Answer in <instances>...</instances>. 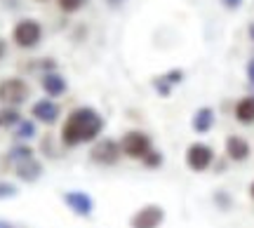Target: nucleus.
Returning a JSON list of instances; mask_svg holds the SVG:
<instances>
[{
    "label": "nucleus",
    "mask_w": 254,
    "mask_h": 228,
    "mask_svg": "<svg viewBox=\"0 0 254 228\" xmlns=\"http://www.w3.org/2000/svg\"><path fill=\"white\" fill-rule=\"evenodd\" d=\"M214 122H217L214 109H212V106H200V109L193 113V118H190V127H193L195 134H207L209 129L214 127Z\"/></svg>",
    "instance_id": "nucleus-12"
},
{
    "label": "nucleus",
    "mask_w": 254,
    "mask_h": 228,
    "mask_svg": "<svg viewBox=\"0 0 254 228\" xmlns=\"http://www.w3.org/2000/svg\"><path fill=\"white\" fill-rule=\"evenodd\" d=\"M214 202H217L221 210H228V207H231V198H228L226 193H217V195H214Z\"/></svg>",
    "instance_id": "nucleus-23"
},
{
    "label": "nucleus",
    "mask_w": 254,
    "mask_h": 228,
    "mask_svg": "<svg viewBox=\"0 0 254 228\" xmlns=\"http://www.w3.org/2000/svg\"><path fill=\"white\" fill-rule=\"evenodd\" d=\"M221 2H224V7H228V9H238L243 5V0H221Z\"/></svg>",
    "instance_id": "nucleus-25"
},
{
    "label": "nucleus",
    "mask_w": 254,
    "mask_h": 228,
    "mask_svg": "<svg viewBox=\"0 0 254 228\" xmlns=\"http://www.w3.org/2000/svg\"><path fill=\"white\" fill-rule=\"evenodd\" d=\"M19 188L9 181H0V200H9V198H17Z\"/></svg>",
    "instance_id": "nucleus-21"
},
{
    "label": "nucleus",
    "mask_w": 254,
    "mask_h": 228,
    "mask_svg": "<svg viewBox=\"0 0 254 228\" xmlns=\"http://www.w3.org/2000/svg\"><path fill=\"white\" fill-rule=\"evenodd\" d=\"M153 90L158 92V97H163V99H167V97H170V94H172V85H170V82L165 80L163 75H155L153 78Z\"/></svg>",
    "instance_id": "nucleus-19"
},
{
    "label": "nucleus",
    "mask_w": 254,
    "mask_h": 228,
    "mask_svg": "<svg viewBox=\"0 0 254 228\" xmlns=\"http://www.w3.org/2000/svg\"><path fill=\"white\" fill-rule=\"evenodd\" d=\"M106 2H109V5H113V7H116V5H120V2H125V0H106Z\"/></svg>",
    "instance_id": "nucleus-29"
},
{
    "label": "nucleus",
    "mask_w": 254,
    "mask_h": 228,
    "mask_svg": "<svg viewBox=\"0 0 254 228\" xmlns=\"http://www.w3.org/2000/svg\"><path fill=\"white\" fill-rule=\"evenodd\" d=\"M165 221V210L160 205H144L129 219V228H160Z\"/></svg>",
    "instance_id": "nucleus-7"
},
{
    "label": "nucleus",
    "mask_w": 254,
    "mask_h": 228,
    "mask_svg": "<svg viewBox=\"0 0 254 228\" xmlns=\"http://www.w3.org/2000/svg\"><path fill=\"white\" fill-rule=\"evenodd\" d=\"M141 163H144L146 170H158V167L163 165V153H160L158 148H151V151L144 155V160H141Z\"/></svg>",
    "instance_id": "nucleus-18"
},
{
    "label": "nucleus",
    "mask_w": 254,
    "mask_h": 228,
    "mask_svg": "<svg viewBox=\"0 0 254 228\" xmlns=\"http://www.w3.org/2000/svg\"><path fill=\"white\" fill-rule=\"evenodd\" d=\"M247 80L254 87V59H250V64H247Z\"/></svg>",
    "instance_id": "nucleus-24"
},
{
    "label": "nucleus",
    "mask_w": 254,
    "mask_h": 228,
    "mask_svg": "<svg viewBox=\"0 0 254 228\" xmlns=\"http://www.w3.org/2000/svg\"><path fill=\"white\" fill-rule=\"evenodd\" d=\"M233 115H236V120L240 125H254V94L238 99L236 109H233Z\"/></svg>",
    "instance_id": "nucleus-14"
},
{
    "label": "nucleus",
    "mask_w": 254,
    "mask_h": 228,
    "mask_svg": "<svg viewBox=\"0 0 254 228\" xmlns=\"http://www.w3.org/2000/svg\"><path fill=\"white\" fill-rule=\"evenodd\" d=\"M62 200L75 217H92V212H94V200L85 191H66Z\"/></svg>",
    "instance_id": "nucleus-8"
},
{
    "label": "nucleus",
    "mask_w": 254,
    "mask_h": 228,
    "mask_svg": "<svg viewBox=\"0 0 254 228\" xmlns=\"http://www.w3.org/2000/svg\"><path fill=\"white\" fill-rule=\"evenodd\" d=\"M247 33H250V40H254V21L250 24V28H247Z\"/></svg>",
    "instance_id": "nucleus-27"
},
{
    "label": "nucleus",
    "mask_w": 254,
    "mask_h": 228,
    "mask_svg": "<svg viewBox=\"0 0 254 228\" xmlns=\"http://www.w3.org/2000/svg\"><path fill=\"white\" fill-rule=\"evenodd\" d=\"M0 125H2V122H0Z\"/></svg>",
    "instance_id": "nucleus-31"
},
{
    "label": "nucleus",
    "mask_w": 254,
    "mask_h": 228,
    "mask_svg": "<svg viewBox=\"0 0 254 228\" xmlns=\"http://www.w3.org/2000/svg\"><path fill=\"white\" fill-rule=\"evenodd\" d=\"M40 87L45 92L50 99H57V97H64L66 94V78L57 71H47L40 78Z\"/></svg>",
    "instance_id": "nucleus-11"
},
{
    "label": "nucleus",
    "mask_w": 254,
    "mask_h": 228,
    "mask_svg": "<svg viewBox=\"0 0 254 228\" xmlns=\"http://www.w3.org/2000/svg\"><path fill=\"white\" fill-rule=\"evenodd\" d=\"M5 50H7V45H5V40H0V59L5 57Z\"/></svg>",
    "instance_id": "nucleus-26"
},
{
    "label": "nucleus",
    "mask_w": 254,
    "mask_h": 228,
    "mask_svg": "<svg viewBox=\"0 0 254 228\" xmlns=\"http://www.w3.org/2000/svg\"><path fill=\"white\" fill-rule=\"evenodd\" d=\"M0 228H14V226H12L9 221H2V219H0Z\"/></svg>",
    "instance_id": "nucleus-28"
},
{
    "label": "nucleus",
    "mask_w": 254,
    "mask_h": 228,
    "mask_svg": "<svg viewBox=\"0 0 254 228\" xmlns=\"http://www.w3.org/2000/svg\"><path fill=\"white\" fill-rule=\"evenodd\" d=\"M104 125L106 120L97 109L92 106H78L73 109L62 125V132H59V139H62L64 148H75L82 146V144H90V141H97L104 132Z\"/></svg>",
    "instance_id": "nucleus-1"
},
{
    "label": "nucleus",
    "mask_w": 254,
    "mask_h": 228,
    "mask_svg": "<svg viewBox=\"0 0 254 228\" xmlns=\"http://www.w3.org/2000/svg\"><path fill=\"white\" fill-rule=\"evenodd\" d=\"M14 174H17V179H21V181L33 183L43 176V163L33 155V158H28V160H24V163L14 165Z\"/></svg>",
    "instance_id": "nucleus-13"
},
{
    "label": "nucleus",
    "mask_w": 254,
    "mask_h": 228,
    "mask_svg": "<svg viewBox=\"0 0 254 228\" xmlns=\"http://www.w3.org/2000/svg\"><path fill=\"white\" fill-rule=\"evenodd\" d=\"M250 193H252V198H254V181H252V186H250Z\"/></svg>",
    "instance_id": "nucleus-30"
},
{
    "label": "nucleus",
    "mask_w": 254,
    "mask_h": 228,
    "mask_svg": "<svg viewBox=\"0 0 254 228\" xmlns=\"http://www.w3.org/2000/svg\"><path fill=\"white\" fill-rule=\"evenodd\" d=\"M28 158H33V148L26 146V144H17V146H12L7 151V160H12L14 165L24 163V160H28Z\"/></svg>",
    "instance_id": "nucleus-16"
},
{
    "label": "nucleus",
    "mask_w": 254,
    "mask_h": 228,
    "mask_svg": "<svg viewBox=\"0 0 254 228\" xmlns=\"http://www.w3.org/2000/svg\"><path fill=\"white\" fill-rule=\"evenodd\" d=\"M224 148H226V158L233 160V163H245L247 158H250V153H252L250 141H247L245 137H240V134H231V137L226 139Z\"/></svg>",
    "instance_id": "nucleus-10"
},
{
    "label": "nucleus",
    "mask_w": 254,
    "mask_h": 228,
    "mask_svg": "<svg viewBox=\"0 0 254 228\" xmlns=\"http://www.w3.org/2000/svg\"><path fill=\"white\" fill-rule=\"evenodd\" d=\"M31 97V87L21 78H5L0 82V104L2 106H14L19 109L24 101Z\"/></svg>",
    "instance_id": "nucleus-3"
},
{
    "label": "nucleus",
    "mask_w": 254,
    "mask_h": 228,
    "mask_svg": "<svg viewBox=\"0 0 254 228\" xmlns=\"http://www.w3.org/2000/svg\"><path fill=\"white\" fill-rule=\"evenodd\" d=\"M163 78H165L167 82H170L172 87H177V85H182V82H184L186 73H184L182 68H172V71H167V73H163Z\"/></svg>",
    "instance_id": "nucleus-20"
},
{
    "label": "nucleus",
    "mask_w": 254,
    "mask_h": 228,
    "mask_svg": "<svg viewBox=\"0 0 254 228\" xmlns=\"http://www.w3.org/2000/svg\"><path fill=\"white\" fill-rule=\"evenodd\" d=\"M14 137L21 139V141H28V139L38 137V122L36 120H21L14 129Z\"/></svg>",
    "instance_id": "nucleus-15"
},
{
    "label": "nucleus",
    "mask_w": 254,
    "mask_h": 228,
    "mask_svg": "<svg viewBox=\"0 0 254 228\" xmlns=\"http://www.w3.org/2000/svg\"><path fill=\"white\" fill-rule=\"evenodd\" d=\"M186 165H189L193 172H205L214 165V148L209 144L195 141L186 148Z\"/></svg>",
    "instance_id": "nucleus-6"
},
{
    "label": "nucleus",
    "mask_w": 254,
    "mask_h": 228,
    "mask_svg": "<svg viewBox=\"0 0 254 228\" xmlns=\"http://www.w3.org/2000/svg\"><path fill=\"white\" fill-rule=\"evenodd\" d=\"M85 2H87V0H59V7H62L64 12H78Z\"/></svg>",
    "instance_id": "nucleus-22"
},
{
    "label": "nucleus",
    "mask_w": 254,
    "mask_h": 228,
    "mask_svg": "<svg viewBox=\"0 0 254 228\" xmlns=\"http://www.w3.org/2000/svg\"><path fill=\"white\" fill-rule=\"evenodd\" d=\"M12 38H14V43L19 47H24V50H31V47H36L40 43V38H43V26L38 24L36 19H21L14 31H12Z\"/></svg>",
    "instance_id": "nucleus-5"
},
{
    "label": "nucleus",
    "mask_w": 254,
    "mask_h": 228,
    "mask_svg": "<svg viewBox=\"0 0 254 228\" xmlns=\"http://www.w3.org/2000/svg\"><path fill=\"white\" fill-rule=\"evenodd\" d=\"M120 158H123V148H120V141H116V139H97L94 146L90 148V160L94 165H101V167L116 165Z\"/></svg>",
    "instance_id": "nucleus-4"
},
{
    "label": "nucleus",
    "mask_w": 254,
    "mask_h": 228,
    "mask_svg": "<svg viewBox=\"0 0 254 228\" xmlns=\"http://www.w3.org/2000/svg\"><path fill=\"white\" fill-rule=\"evenodd\" d=\"M31 115L40 125H55L62 115V106L55 99H40L31 106Z\"/></svg>",
    "instance_id": "nucleus-9"
},
{
    "label": "nucleus",
    "mask_w": 254,
    "mask_h": 228,
    "mask_svg": "<svg viewBox=\"0 0 254 228\" xmlns=\"http://www.w3.org/2000/svg\"><path fill=\"white\" fill-rule=\"evenodd\" d=\"M21 120L24 118H21L19 109H14V106H5V109L0 111V122H2L5 127H17Z\"/></svg>",
    "instance_id": "nucleus-17"
},
{
    "label": "nucleus",
    "mask_w": 254,
    "mask_h": 228,
    "mask_svg": "<svg viewBox=\"0 0 254 228\" xmlns=\"http://www.w3.org/2000/svg\"><path fill=\"white\" fill-rule=\"evenodd\" d=\"M120 148H123V155H127V158L144 160V155L153 148V139L148 137L146 132H141V129H129L120 139Z\"/></svg>",
    "instance_id": "nucleus-2"
}]
</instances>
